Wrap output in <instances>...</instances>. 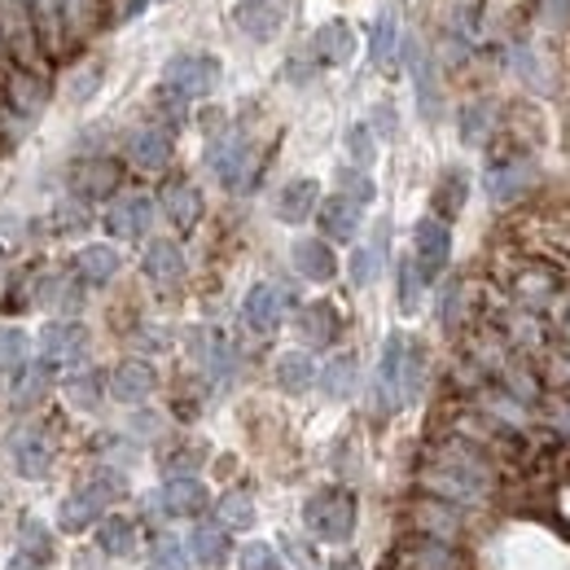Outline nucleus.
Segmentation results:
<instances>
[{
    "mask_svg": "<svg viewBox=\"0 0 570 570\" xmlns=\"http://www.w3.org/2000/svg\"><path fill=\"white\" fill-rule=\"evenodd\" d=\"M27 360V334L18 325H0V369H22Z\"/></svg>",
    "mask_w": 570,
    "mask_h": 570,
    "instance_id": "nucleus-32",
    "label": "nucleus"
},
{
    "mask_svg": "<svg viewBox=\"0 0 570 570\" xmlns=\"http://www.w3.org/2000/svg\"><path fill=\"white\" fill-rule=\"evenodd\" d=\"M334 570H355V562H339Z\"/></svg>",
    "mask_w": 570,
    "mask_h": 570,
    "instance_id": "nucleus-42",
    "label": "nucleus"
},
{
    "mask_svg": "<svg viewBox=\"0 0 570 570\" xmlns=\"http://www.w3.org/2000/svg\"><path fill=\"white\" fill-rule=\"evenodd\" d=\"M141 268H145V277H149V281H158V286H176V281L185 277V250H180L176 241L158 237V241H149V246H145Z\"/></svg>",
    "mask_w": 570,
    "mask_h": 570,
    "instance_id": "nucleus-11",
    "label": "nucleus"
},
{
    "mask_svg": "<svg viewBox=\"0 0 570 570\" xmlns=\"http://www.w3.org/2000/svg\"><path fill=\"white\" fill-rule=\"evenodd\" d=\"M71 185H75V194H84V198H102V194L118 189V163H111V158H93V163L75 167Z\"/></svg>",
    "mask_w": 570,
    "mask_h": 570,
    "instance_id": "nucleus-19",
    "label": "nucleus"
},
{
    "mask_svg": "<svg viewBox=\"0 0 570 570\" xmlns=\"http://www.w3.org/2000/svg\"><path fill=\"white\" fill-rule=\"evenodd\" d=\"M413 250H417L422 277H439L444 263H448V255H453V232H448V225L435 220V216L417 220V228H413Z\"/></svg>",
    "mask_w": 570,
    "mask_h": 570,
    "instance_id": "nucleus-5",
    "label": "nucleus"
},
{
    "mask_svg": "<svg viewBox=\"0 0 570 570\" xmlns=\"http://www.w3.org/2000/svg\"><path fill=\"white\" fill-rule=\"evenodd\" d=\"M40 351H44V360L75 364V360L89 351V330L75 325V321H53V325L40 334Z\"/></svg>",
    "mask_w": 570,
    "mask_h": 570,
    "instance_id": "nucleus-9",
    "label": "nucleus"
},
{
    "mask_svg": "<svg viewBox=\"0 0 570 570\" xmlns=\"http://www.w3.org/2000/svg\"><path fill=\"white\" fill-rule=\"evenodd\" d=\"M75 263H80V277H84L89 286H106L114 272H118V250L97 241V246H84Z\"/></svg>",
    "mask_w": 570,
    "mask_h": 570,
    "instance_id": "nucleus-24",
    "label": "nucleus"
},
{
    "mask_svg": "<svg viewBox=\"0 0 570 570\" xmlns=\"http://www.w3.org/2000/svg\"><path fill=\"white\" fill-rule=\"evenodd\" d=\"M303 522L330 540V545H346L355 536V496L351 491H339V487H325L317 491L308 505H303Z\"/></svg>",
    "mask_w": 570,
    "mask_h": 570,
    "instance_id": "nucleus-1",
    "label": "nucleus"
},
{
    "mask_svg": "<svg viewBox=\"0 0 570 570\" xmlns=\"http://www.w3.org/2000/svg\"><path fill=\"white\" fill-rule=\"evenodd\" d=\"M97 80H102V71L97 66H84V71H75L71 75V102H84V97H93V89H97Z\"/></svg>",
    "mask_w": 570,
    "mask_h": 570,
    "instance_id": "nucleus-39",
    "label": "nucleus"
},
{
    "mask_svg": "<svg viewBox=\"0 0 570 570\" xmlns=\"http://www.w3.org/2000/svg\"><path fill=\"white\" fill-rule=\"evenodd\" d=\"M241 317H246V325H250L255 334H272V330L281 325V317H286V290L272 286V281L250 286V294H246V303H241Z\"/></svg>",
    "mask_w": 570,
    "mask_h": 570,
    "instance_id": "nucleus-6",
    "label": "nucleus"
},
{
    "mask_svg": "<svg viewBox=\"0 0 570 570\" xmlns=\"http://www.w3.org/2000/svg\"><path fill=\"white\" fill-rule=\"evenodd\" d=\"M58 220H62V232H71V228H80L84 225V211H80V207H66V211H58Z\"/></svg>",
    "mask_w": 570,
    "mask_h": 570,
    "instance_id": "nucleus-41",
    "label": "nucleus"
},
{
    "mask_svg": "<svg viewBox=\"0 0 570 570\" xmlns=\"http://www.w3.org/2000/svg\"><path fill=\"white\" fill-rule=\"evenodd\" d=\"M97 545L111 553V558H127L136 549V527L127 518H106L102 531H97Z\"/></svg>",
    "mask_w": 570,
    "mask_h": 570,
    "instance_id": "nucleus-28",
    "label": "nucleus"
},
{
    "mask_svg": "<svg viewBox=\"0 0 570 570\" xmlns=\"http://www.w3.org/2000/svg\"><path fill=\"white\" fill-rule=\"evenodd\" d=\"M163 84H167L176 97H185V102L211 97V93L220 89V62L207 58V53H180V58L167 62Z\"/></svg>",
    "mask_w": 570,
    "mask_h": 570,
    "instance_id": "nucleus-2",
    "label": "nucleus"
},
{
    "mask_svg": "<svg viewBox=\"0 0 570 570\" xmlns=\"http://www.w3.org/2000/svg\"><path fill=\"white\" fill-rule=\"evenodd\" d=\"M237 567H241V570H286V567H281V558H277V549H272V545H263V540L241 545Z\"/></svg>",
    "mask_w": 570,
    "mask_h": 570,
    "instance_id": "nucleus-33",
    "label": "nucleus"
},
{
    "mask_svg": "<svg viewBox=\"0 0 570 570\" xmlns=\"http://www.w3.org/2000/svg\"><path fill=\"white\" fill-rule=\"evenodd\" d=\"M127 154H132V163H136V167L158 172V167L172 158V136H167V132H158V127H141V132L127 141Z\"/></svg>",
    "mask_w": 570,
    "mask_h": 570,
    "instance_id": "nucleus-17",
    "label": "nucleus"
},
{
    "mask_svg": "<svg viewBox=\"0 0 570 570\" xmlns=\"http://www.w3.org/2000/svg\"><path fill=\"white\" fill-rule=\"evenodd\" d=\"M149 225H154V203L145 194H123L111 211H106V228H111L114 237H123V241L149 232Z\"/></svg>",
    "mask_w": 570,
    "mask_h": 570,
    "instance_id": "nucleus-8",
    "label": "nucleus"
},
{
    "mask_svg": "<svg viewBox=\"0 0 570 570\" xmlns=\"http://www.w3.org/2000/svg\"><path fill=\"white\" fill-rule=\"evenodd\" d=\"M321 228H325L334 241H351V237L360 232V207H355L351 198L334 194V198L321 207Z\"/></svg>",
    "mask_w": 570,
    "mask_h": 570,
    "instance_id": "nucleus-23",
    "label": "nucleus"
},
{
    "mask_svg": "<svg viewBox=\"0 0 570 570\" xmlns=\"http://www.w3.org/2000/svg\"><path fill=\"white\" fill-rule=\"evenodd\" d=\"M404 360H408V342L404 334H391L382 346V364H377V400L382 413H391L395 404H404Z\"/></svg>",
    "mask_w": 570,
    "mask_h": 570,
    "instance_id": "nucleus-7",
    "label": "nucleus"
},
{
    "mask_svg": "<svg viewBox=\"0 0 570 570\" xmlns=\"http://www.w3.org/2000/svg\"><path fill=\"white\" fill-rule=\"evenodd\" d=\"M9 460H13V469H18L22 478L40 483V478H49V469H53V439H49L40 426H22V431L9 435Z\"/></svg>",
    "mask_w": 570,
    "mask_h": 570,
    "instance_id": "nucleus-4",
    "label": "nucleus"
},
{
    "mask_svg": "<svg viewBox=\"0 0 570 570\" xmlns=\"http://www.w3.org/2000/svg\"><path fill=\"white\" fill-rule=\"evenodd\" d=\"M189 549H194V558L203 567H220V562H228V531L216 527V522H203V527H194Z\"/></svg>",
    "mask_w": 570,
    "mask_h": 570,
    "instance_id": "nucleus-25",
    "label": "nucleus"
},
{
    "mask_svg": "<svg viewBox=\"0 0 570 570\" xmlns=\"http://www.w3.org/2000/svg\"><path fill=\"white\" fill-rule=\"evenodd\" d=\"M382 250H386V232H377L373 246H360V250L351 255V281H355V286H373V281H377V272H382Z\"/></svg>",
    "mask_w": 570,
    "mask_h": 570,
    "instance_id": "nucleus-26",
    "label": "nucleus"
},
{
    "mask_svg": "<svg viewBox=\"0 0 570 570\" xmlns=\"http://www.w3.org/2000/svg\"><path fill=\"white\" fill-rule=\"evenodd\" d=\"M395 35H400V27H395V13L386 9V13L373 22V35H369V58H373L377 66H386V62H391V53H395Z\"/></svg>",
    "mask_w": 570,
    "mask_h": 570,
    "instance_id": "nucleus-29",
    "label": "nucleus"
},
{
    "mask_svg": "<svg viewBox=\"0 0 570 570\" xmlns=\"http://www.w3.org/2000/svg\"><path fill=\"white\" fill-rule=\"evenodd\" d=\"M290 259H294L299 277H308V281H330L339 272V259H334V250L321 237H299L290 246Z\"/></svg>",
    "mask_w": 570,
    "mask_h": 570,
    "instance_id": "nucleus-10",
    "label": "nucleus"
},
{
    "mask_svg": "<svg viewBox=\"0 0 570 570\" xmlns=\"http://www.w3.org/2000/svg\"><path fill=\"white\" fill-rule=\"evenodd\" d=\"M277 386L286 391V395H303L312 382H317V364H312V355L308 351H286V355H277Z\"/></svg>",
    "mask_w": 570,
    "mask_h": 570,
    "instance_id": "nucleus-18",
    "label": "nucleus"
},
{
    "mask_svg": "<svg viewBox=\"0 0 570 570\" xmlns=\"http://www.w3.org/2000/svg\"><path fill=\"white\" fill-rule=\"evenodd\" d=\"M13 97H18L27 111H35V106H40V84H35V80H18V84H13Z\"/></svg>",
    "mask_w": 570,
    "mask_h": 570,
    "instance_id": "nucleus-40",
    "label": "nucleus"
},
{
    "mask_svg": "<svg viewBox=\"0 0 570 570\" xmlns=\"http://www.w3.org/2000/svg\"><path fill=\"white\" fill-rule=\"evenodd\" d=\"M373 132H369V123H351L346 127V154H351V163L355 167H369L373 163Z\"/></svg>",
    "mask_w": 570,
    "mask_h": 570,
    "instance_id": "nucleus-34",
    "label": "nucleus"
},
{
    "mask_svg": "<svg viewBox=\"0 0 570 570\" xmlns=\"http://www.w3.org/2000/svg\"><path fill=\"white\" fill-rule=\"evenodd\" d=\"M118 491H123V483H114V474L93 478V483H84L80 491H71V496L62 500V509H58L62 531H84V527H89V522L111 505Z\"/></svg>",
    "mask_w": 570,
    "mask_h": 570,
    "instance_id": "nucleus-3",
    "label": "nucleus"
},
{
    "mask_svg": "<svg viewBox=\"0 0 570 570\" xmlns=\"http://www.w3.org/2000/svg\"><path fill=\"white\" fill-rule=\"evenodd\" d=\"M154 369L145 364V360H123L118 369L111 373V391L118 404H141V400H149L154 395Z\"/></svg>",
    "mask_w": 570,
    "mask_h": 570,
    "instance_id": "nucleus-12",
    "label": "nucleus"
},
{
    "mask_svg": "<svg viewBox=\"0 0 570 570\" xmlns=\"http://www.w3.org/2000/svg\"><path fill=\"white\" fill-rule=\"evenodd\" d=\"M220 518H225V527H237V531L255 527V500L246 491H228L220 500Z\"/></svg>",
    "mask_w": 570,
    "mask_h": 570,
    "instance_id": "nucleus-30",
    "label": "nucleus"
},
{
    "mask_svg": "<svg viewBox=\"0 0 570 570\" xmlns=\"http://www.w3.org/2000/svg\"><path fill=\"white\" fill-rule=\"evenodd\" d=\"M321 377V386H325V395L330 400H346L351 391H355V355H339V360H330L325 364V373H317Z\"/></svg>",
    "mask_w": 570,
    "mask_h": 570,
    "instance_id": "nucleus-27",
    "label": "nucleus"
},
{
    "mask_svg": "<svg viewBox=\"0 0 570 570\" xmlns=\"http://www.w3.org/2000/svg\"><path fill=\"white\" fill-rule=\"evenodd\" d=\"M158 500H163V509L172 514V518H189V514H203L207 509V487L198 483V478H167V487L158 491Z\"/></svg>",
    "mask_w": 570,
    "mask_h": 570,
    "instance_id": "nucleus-15",
    "label": "nucleus"
},
{
    "mask_svg": "<svg viewBox=\"0 0 570 570\" xmlns=\"http://www.w3.org/2000/svg\"><path fill=\"white\" fill-rule=\"evenodd\" d=\"M527 176H531V172H522V163H514V167H505V172H491V176H487V189H491V198L505 203V198H514V194L527 185Z\"/></svg>",
    "mask_w": 570,
    "mask_h": 570,
    "instance_id": "nucleus-35",
    "label": "nucleus"
},
{
    "mask_svg": "<svg viewBox=\"0 0 570 570\" xmlns=\"http://www.w3.org/2000/svg\"><path fill=\"white\" fill-rule=\"evenodd\" d=\"M97 395H102V386H97L93 373H75V377L66 382V400H71L75 408H97Z\"/></svg>",
    "mask_w": 570,
    "mask_h": 570,
    "instance_id": "nucleus-36",
    "label": "nucleus"
},
{
    "mask_svg": "<svg viewBox=\"0 0 570 570\" xmlns=\"http://www.w3.org/2000/svg\"><path fill=\"white\" fill-rule=\"evenodd\" d=\"M312 49H317V58L321 62H330V66H346L351 58H355V31L334 18V22H325V27H317V35H312Z\"/></svg>",
    "mask_w": 570,
    "mask_h": 570,
    "instance_id": "nucleus-13",
    "label": "nucleus"
},
{
    "mask_svg": "<svg viewBox=\"0 0 570 570\" xmlns=\"http://www.w3.org/2000/svg\"><path fill=\"white\" fill-rule=\"evenodd\" d=\"M149 570H189V553H185V545H180V540H172V536L154 540Z\"/></svg>",
    "mask_w": 570,
    "mask_h": 570,
    "instance_id": "nucleus-31",
    "label": "nucleus"
},
{
    "mask_svg": "<svg viewBox=\"0 0 570 570\" xmlns=\"http://www.w3.org/2000/svg\"><path fill=\"white\" fill-rule=\"evenodd\" d=\"M339 312L330 308V303H308L303 312H299V334L303 342H312V346H325V342L339 339Z\"/></svg>",
    "mask_w": 570,
    "mask_h": 570,
    "instance_id": "nucleus-21",
    "label": "nucleus"
},
{
    "mask_svg": "<svg viewBox=\"0 0 570 570\" xmlns=\"http://www.w3.org/2000/svg\"><path fill=\"white\" fill-rule=\"evenodd\" d=\"M163 207H167L172 225H180V228H194L203 220V194H198L194 185H185V180L163 189Z\"/></svg>",
    "mask_w": 570,
    "mask_h": 570,
    "instance_id": "nucleus-22",
    "label": "nucleus"
},
{
    "mask_svg": "<svg viewBox=\"0 0 570 570\" xmlns=\"http://www.w3.org/2000/svg\"><path fill=\"white\" fill-rule=\"evenodd\" d=\"M246 4H263V0H246Z\"/></svg>",
    "mask_w": 570,
    "mask_h": 570,
    "instance_id": "nucleus-43",
    "label": "nucleus"
},
{
    "mask_svg": "<svg viewBox=\"0 0 570 570\" xmlns=\"http://www.w3.org/2000/svg\"><path fill=\"white\" fill-rule=\"evenodd\" d=\"M339 185H342V198H351L355 207L373 203V180H369V176H360L355 167H342V172H339Z\"/></svg>",
    "mask_w": 570,
    "mask_h": 570,
    "instance_id": "nucleus-37",
    "label": "nucleus"
},
{
    "mask_svg": "<svg viewBox=\"0 0 570 570\" xmlns=\"http://www.w3.org/2000/svg\"><path fill=\"white\" fill-rule=\"evenodd\" d=\"M417 299H422L417 263H404V268H400V308H404V312H417Z\"/></svg>",
    "mask_w": 570,
    "mask_h": 570,
    "instance_id": "nucleus-38",
    "label": "nucleus"
},
{
    "mask_svg": "<svg viewBox=\"0 0 570 570\" xmlns=\"http://www.w3.org/2000/svg\"><path fill=\"white\" fill-rule=\"evenodd\" d=\"M317 198H321V185H317V180H308V176L290 180V185L277 194V220L303 225V220L317 211Z\"/></svg>",
    "mask_w": 570,
    "mask_h": 570,
    "instance_id": "nucleus-14",
    "label": "nucleus"
},
{
    "mask_svg": "<svg viewBox=\"0 0 570 570\" xmlns=\"http://www.w3.org/2000/svg\"><path fill=\"white\" fill-rule=\"evenodd\" d=\"M211 167H216V176L225 180L228 189H241V180H246V172H250V149H246V141H225V145H216L211 149Z\"/></svg>",
    "mask_w": 570,
    "mask_h": 570,
    "instance_id": "nucleus-20",
    "label": "nucleus"
},
{
    "mask_svg": "<svg viewBox=\"0 0 570 570\" xmlns=\"http://www.w3.org/2000/svg\"><path fill=\"white\" fill-rule=\"evenodd\" d=\"M408 71H413L417 106H422V114L435 123V118H439V84H435V66H431V58H426V49H422V44H413V49H408Z\"/></svg>",
    "mask_w": 570,
    "mask_h": 570,
    "instance_id": "nucleus-16",
    "label": "nucleus"
}]
</instances>
